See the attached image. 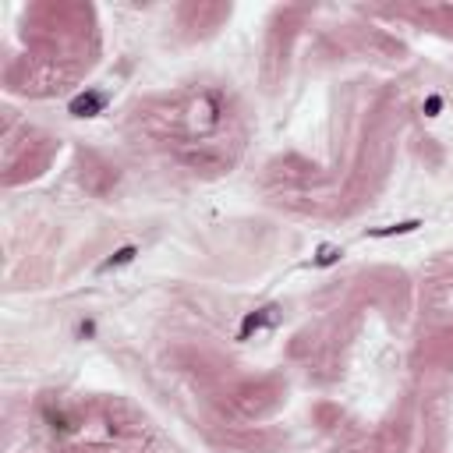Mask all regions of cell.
<instances>
[{"label":"cell","mask_w":453,"mask_h":453,"mask_svg":"<svg viewBox=\"0 0 453 453\" xmlns=\"http://www.w3.org/2000/svg\"><path fill=\"white\" fill-rule=\"evenodd\" d=\"M107 110V93H96V89H89V93H78L68 107L71 117H96Z\"/></svg>","instance_id":"obj_1"},{"label":"cell","mask_w":453,"mask_h":453,"mask_svg":"<svg viewBox=\"0 0 453 453\" xmlns=\"http://www.w3.org/2000/svg\"><path fill=\"white\" fill-rule=\"evenodd\" d=\"M277 322V308L269 305V308H259V312H248L245 319H241V329H237V340H248L252 333H259V329L266 326H273Z\"/></svg>","instance_id":"obj_2"},{"label":"cell","mask_w":453,"mask_h":453,"mask_svg":"<svg viewBox=\"0 0 453 453\" xmlns=\"http://www.w3.org/2000/svg\"><path fill=\"white\" fill-rule=\"evenodd\" d=\"M135 255H138V248H135V245L117 248L110 259H103V262H100V273H110V269H117V266H128V262H135Z\"/></svg>","instance_id":"obj_3"},{"label":"cell","mask_w":453,"mask_h":453,"mask_svg":"<svg viewBox=\"0 0 453 453\" xmlns=\"http://www.w3.org/2000/svg\"><path fill=\"white\" fill-rule=\"evenodd\" d=\"M421 227V220H404V223H394V227H376L369 230L372 237H397V234H414Z\"/></svg>","instance_id":"obj_4"},{"label":"cell","mask_w":453,"mask_h":453,"mask_svg":"<svg viewBox=\"0 0 453 453\" xmlns=\"http://www.w3.org/2000/svg\"><path fill=\"white\" fill-rule=\"evenodd\" d=\"M340 255H344V252H340L337 245H322L312 262H315V266H333V262H340Z\"/></svg>","instance_id":"obj_5"},{"label":"cell","mask_w":453,"mask_h":453,"mask_svg":"<svg viewBox=\"0 0 453 453\" xmlns=\"http://www.w3.org/2000/svg\"><path fill=\"white\" fill-rule=\"evenodd\" d=\"M439 110H443V96H429V100H425V113H429V117H436Z\"/></svg>","instance_id":"obj_6"},{"label":"cell","mask_w":453,"mask_h":453,"mask_svg":"<svg viewBox=\"0 0 453 453\" xmlns=\"http://www.w3.org/2000/svg\"><path fill=\"white\" fill-rule=\"evenodd\" d=\"M78 337H93V322H82L78 326Z\"/></svg>","instance_id":"obj_7"}]
</instances>
